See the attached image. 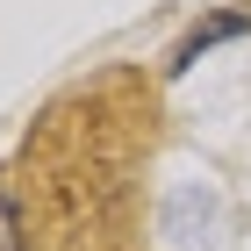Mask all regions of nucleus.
<instances>
[{
    "label": "nucleus",
    "mask_w": 251,
    "mask_h": 251,
    "mask_svg": "<svg viewBox=\"0 0 251 251\" xmlns=\"http://www.w3.org/2000/svg\"><path fill=\"white\" fill-rule=\"evenodd\" d=\"M244 29H251V15H244V7H230V15H215V22H201V29H194V36H187V43H179V50H173V65H165V72H187V65L201 58L208 43H223V36H244Z\"/></svg>",
    "instance_id": "f03ea898"
},
{
    "label": "nucleus",
    "mask_w": 251,
    "mask_h": 251,
    "mask_svg": "<svg viewBox=\"0 0 251 251\" xmlns=\"http://www.w3.org/2000/svg\"><path fill=\"white\" fill-rule=\"evenodd\" d=\"M151 144H158V94L129 65L50 100L22 144L15 179L29 251H144Z\"/></svg>",
    "instance_id": "f257e3e1"
},
{
    "label": "nucleus",
    "mask_w": 251,
    "mask_h": 251,
    "mask_svg": "<svg viewBox=\"0 0 251 251\" xmlns=\"http://www.w3.org/2000/svg\"><path fill=\"white\" fill-rule=\"evenodd\" d=\"M0 251H29V237H22V201L7 187H0Z\"/></svg>",
    "instance_id": "7ed1b4c3"
}]
</instances>
